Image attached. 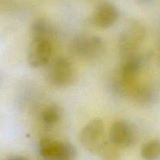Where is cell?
I'll use <instances>...</instances> for the list:
<instances>
[{
	"label": "cell",
	"instance_id": "obj_1",
	"mask_svg": "<svg viewBox=\"0 0 160 160\" xmlns=\"http://www.w3.org/2000/svg\"><path fill=\"white\" fill-rule=\"evenodd\" d=\"M145 34V29L137 21L133 20L128 23L118 39V49L122 59L137 52Z\"/></svg>",
	"mask_w": 160,
	"mask_h": 160
},
{
	"label": "cell",
	"instance_id": "obj_2",
	"mask_svg": "<svg viewBox=\"0 0 160 160\" xmlns=\"http://www.w3.org/2000/svg\"><path fill=\"white\" fill-rule=\"evenodd\" d=\"M70 48L75 56L86 60H92L103 53L104 43L98 36L80 34L72 40Z\"/></svg>",
	"mask_w": 160,
	"mask_h": 160
},
{
	"label": "cell",
	"instance_id": "obj_3",
	"mask_svg": "<svg viewBox=\"0 0 160 160\" xmlns=\"http://www.w3.org/2000/svg\"><path fill=\"white\" fill-rule=\"evenodd\" d=\"M39 152L45 160H72L77 156L76 149L72 144L48 138L40 141Z\"/></svg>",
	"mask_w": 160,
	"mask_h": 160
},
{
	"label": "cell",
	"instance_id": "obj_4",
	"mask_svg": "<svg viewBox=\"0 0 160 160\" xmlns=\"http://www.w3.org/2000/svg\"><path fill=\"white\" fill-rule=\"evenodd\" d=\"M80 143L89 152L99 154L106 144L104 140V125L99 118L90 120L85 125L79 136Z\"/></svg>",
	"mask_w": 160,
	"mask_h": 160
},
{
	"label": "cell",
	"instance_id": "obj_5",
	"mask_svg": "<svg viewBox=\"0 0 160 160\" xmlns=\"http://www.w3.org/2000/svg\"><path fill=\"white\" fill-rule=\"evenodd\" d=\"M139 138L136 127L128 120L115 121L110 128L109 142L117 148H130Z\"/></svg>",
	"mask_w": 160,
	"mask_h": 160
},
{
	"label": "cell",
	"instance_id": "obj_6",
	"mask_svg": "<svg viewBox=\"0 0 160 160\" xmlns=\"http://www.w3.org/2000/svg\"><path fill=\"white\" fill-rule=\"evenodd\" d=\"M73 66L64 57L55 59L49 66L46 71V78L53 86L64 88L70 85L74 81Z\"/></svg>",
	"mask_w": 160,
	"mask_h": 160
},
{
	"label": "cell",
	"instance_id": "obj_7",
	"mask_svg": "<svg viewBox=\"0 0 160 160\" xmlns=\"http://www.w3.org/2000/svg\"><path fill=\"white\" fill-rule=\"evenodd\" d=\"M122 59V64L117 77L126 84H134L144 64L148 60V54L144 55L137 52Z\"/></svg>",
	"mask_w": 160,
	"mask_h": 160
},
{
	"label": "cell",
	"instance_id": "obj_8",
	"mask_svg": "<svg viewBox=\"0 0 160 160\" xmlns=\"http://www.w3.org/2000/svg\"><path fill=\"white\" fill-rule=\"evenodd\" d=\"M53 46L50 40H31L28 54V61L32 68L48 65L52 57Z\"/></svg>",
	"mask_w": 160,
	"mask_h": 160
},
{
	"label": "cell",
	"instance_id": "obj_9",
	"mask_svg": "<svg viewBox=\"0 0 160 160\" xmlns=\"http://www.w3.org/2000/svg\"><path fill=\"white\" fill-rule=\"evenodd\" d=\"M119 17L118 8L110 2H102L96 7L90 23L97 28L107 29L115 23Z\"/></svg>",
	"mask_w": 160,
	"mask_h": 160
},
{
	"label": "cell",
	"instance_id": "obj_10",
	"mask_svg": "<svg viewBox=\"0 0 160 160\" xmlns=\"http://www.w3.org/2000/svg\"><path fill=\"white\" fill-rule=\"evenodd\" d=\"M130 97L137 106L147 108L156 102L158 95L155 88L150 84H135Z\"/></svg>",
	"mask_w": 160,
	"mask_h": 160
},
{
	"label": "cell",
	"instance_id": "obj_11",
	"mask_svg": "<svg viewBox=\"0 0 160 160\" xmlns=\"http://www.w3.org/2000/svg\"><path fill=\"white\" fill-rule=\"evenodd\" d=\"M53 28L43 18L36 19L31 24V40H50L53 35Z\"/></svg>",
	"mask_w": 160,
	"mask_h": 160
},
{
	"label": "cell",
	"instance_id": "obj_12",
	"mask_svg": "<svg viewBox=\"0 0 160 160\" xmlns=\"http://www.w3.org/2000/svg\"><path fill=\"white\" fill-rule=\"evenodd\" d=\"M62 117L61 109L56 105H51L43 109L41 114V120L45 127H53Z\"/></svg>",
	"mask_w": 160,
	"mask_h": 160
},
{
	"label": "cell",
	"instance_id": "obj_13",
	"mask_svg": "<svg viewBox=\"0 0 160 160\" xmlns=\"http://www.w3.org/2000/svg\"><path fill=\"white\" fill-rule=\"evenodd\" d=\"M141 156L144 159L155 160L160 158V140L152 139L146 142L141 150Z\"/></svg>",
	"mask_w": 160,
	"mask_h": 160
},
{
	"label": "cell",
	"instance_id": "obj_14",
	"mask_svg": "<svg viewBox=\"0 0 160 160\" xmlns=\"http://www.w3.org/2000/svg\"><path fill=\"white\" fill-rule=\"evenodd\" d=\"M6 159L7 160H25L27 159L25 157H24V156H15V155H13V156H8V157H6Z\"/></svg>",
	"mask_w": 160,
	"mask_h": 160
},
{
	"label": "cell",
	"instance_id": "obj_15",
	"mask_svg": "<svg viewBox=\"0 0 160 160\" xmlns=\"http://www.w3.org/2000/svg\"><path fill=\"white\" fill-rule=\"evenodd\" d=\"M136 1L141 4H149V3L152 2L154 0H136Z\"/></svg>",
	"mask_w": 160,
	"mask_h": 160
},
{
	"label": "cell",
	"instance_id": "obj_16",
	"mask_svg": "<svg viewBox=\"0 0 160 160\" xmlns=\"http://www.w3.org/2000/svg\"><path fill=\"white\" fill-rule=\"evenodd\" d=\"M1 84H2V77L0 75V87H1Z\"/></svg>",
	"mask_w": 160,
	"mask_h": 160
}]
</instances>
